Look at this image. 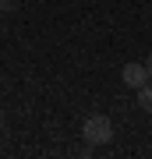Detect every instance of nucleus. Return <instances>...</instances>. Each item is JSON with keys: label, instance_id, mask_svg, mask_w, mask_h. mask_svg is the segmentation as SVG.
I'll use <instances>...</instances> for the list:
<instances>
[{"label": "nucleus", "instance_id": "nucleus-3", "mask_svg": "<svg viewBox=\"0 0 152 159\" xmlns=\"http://www.w3.org/2000/svg\"><path fill=\"white\" fill-rule=\"evenodd\" d=\"M138 106L145 110V113H152V81H149V85H141V89H138Z\"/></svg>", "mask_w": 152, "mask_h": 159}, {"label": "nucleus", "instance_id": "nucleus-4", "mask_svg": "<svg viewBox=\"0 0 152 159\" xmlns=\"http://www.w3.org/2000/svg\"><path fill=\"white\" fill-rule=\"evenodd\" d=\"M18 7V0H0V11H14Z\"/></svg>", "mask_w": 152, "mask_h": 159}, {"label": "nucleus", "instance_id": "nucleus-2", "mask_svg": "<svg viewBox=\"0 0 152 159\" xmlns=\"http://www.w3.org/2000/svg\"><path fill=\"white\" fill-rule=\"evenodd\" d=\"M120 78H124V85L127 89H141V85H149V67H145V64H124V71H120Z\"/></svg>", "mask_w": 152, "mask_h": 159}, {"label": "nucleus", "instance_id": "nucleus-5", "mask_svg": "<svg viewBox=\"0 0 152 159\" xmlns=\"http://www.w3.org/2000/svg\"><path fill=\"white\" fill-rule=\"evenodd\" d=\"M145 67H149V78H152V53H149V60H145Z\"/></svg>", "mask_w": 152, "mask_h": 159}, {"label": "nucleus", "instance_id": "nucleus-1", "mask_svg": "<svg viewBox=\"0 0 152 159\" xmlns=\"http://www.w3.org/2000/svg\"><path fill=\"white\" fill-rule=\"evenodd\" d=\"M81 138H85L92 148L110 145V138H113V120H110L106 113H92L89 120H85V127H81Z\"/></svg>", "mask_w": 152, "mask_h": 159}]
</instances>
